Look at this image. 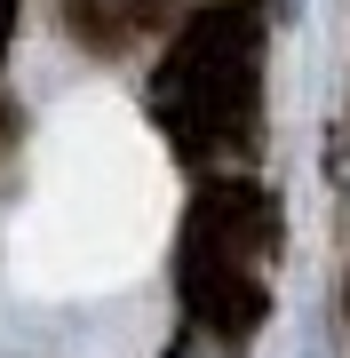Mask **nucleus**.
Here are the masks:
<instances>
[{
  "label": "nucleus",
  "mask_w": 350,
  "mask_h": 358,
  "mask_svg": "<svg viewBox=\"0 0 350 358\" xmlns=\"http://www.w3.org/2000/svg\"><path fill=\"white\" fill-rule=\"evenodd\" d=\"M279 8H286V16H302V0H279Z\"/></svg>",
  "instance_id": "nucleus-1"
}]
</instances>
